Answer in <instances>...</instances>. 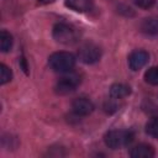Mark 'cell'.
<instances>
[{"label":"cell","instance_id":"cell-1","mask_svg":"<svg viewBox=\"0 0 158 158\" xmlns=\"http://www.w3.org/2000/svg\"><path fill=\"white\" fill-rule=\"evenodd\" d=\"M53 38L62 44H74L79 41L80 38V31L68 23H57L53 26V31H52Z\"/></svg>","mask_w":158,"mask_h":158},{"label":"cell","instance_id":"cell-2","mask_svg":"<svg viewBox=\"0 0 158 158\" xmlns=\"http://www.w3.org/2000/svg\"><path fill=\"white\" fill-rule=\"evenodd\" d=\"M48 64L54 72L68 73L75 65V57L69 52H56L49 56Z\"/></svg>","mask_w":158,"mask_h":158},{"label":"cell","instance_id":"cell-3","mask_svg":"<svg viewBox=\"0 0 158 158\" xmlns=\"http://www.w3.org/2000/svg\"><path fill=\"white\" fill-rule=\"evenodd\" d=\"M133 139V133L127 130H111L104 136L105 144L111 149H118L130 144Z\"/></svg>","mask_w":158,"mask_h":158},{"label":"cell","instance_id":"cell-4","mask_svg":"<svg viewBox=\"0 0 158 158\" xmlns=\"http://www.w3.org/2000/svg\"><path fill=\"white\" fill-rule=\"evenodd\" d=\"M79 84H80V75L77 73H69L68 72L62 78H59L54 89H56L57 94L64 95V94H69V93L74 91Z\"/></svg>","mask_w":158,"mask_h":158},{"label":"cell","instance_id":"cell-5","mask_svg":"<svg viewBox=\"0 0 158 158\" xmlns=\"http://www.w3.org/2000/svg\"><path fill=\"white\" fill-rule=\"evenodd\" d=\"M101 57V49L95 43H84L78 49V58L85 64H94Z\"/></svg>","mask_w":158,"mask_h":158},{"label":"cell","instance_id":"cell-6","mask_svg":"<svg viewBox=\"0 0 158 158\" xmlns=\"http://www.w3.org/2000/svg\"><path fill=\"white\" fill-rule=\"evenodd\" d=\"M148 59H149V56L146 51L137 49L128 56V65L132 70H138L148 63Z\"/></svg>","mask_w":158,"mask_h":158},{"label":"cell","instance_id":"cell-7","mask_svg":"<svg viewBox=\"0 0 158 158\" xmlns=\"http://www.w3.org/2000/svg\"><path fill=\"white\" fill-rule=\"evenodd\" d=\"M72 110L77 116H86L93 112L94 105L89 99L78 98L72 102Z\"/></svg>","mask_w":158,"mask_h":158},{"label":"cell","instance_id":"cell-8","mask_svg":"<svg viewBox=\"0 0 158 158\" xmlns=\"http://www.w3.org/2000/svg\"><path fill=\"white\" fill-rule=\"evenodd\" d=\"M139 30L147 36L158 35V19L157 17H146L139 23Z\"/></svg>","mask_w":158,"mask_h":158},{"label":"cell","instance_id":"cell-9","mask_svg":"<svg viewBox=\"0 0 158 158\" xmlns=\"http://www.w3.org/2000/svg\"><path fill=\"white\" fill-rule=\"evenodd\" d=\"M130 156L132 158H152L154 156V149L149 144L139 143L131 149Z\"/></svg>","mask_w":158,"mask_h":158},{"label":"cell","instance_id":"cell-10","mask_svg":"<svg viewBox=\"0 0 158 158\" xmlns=\"http://www.w3.org/2000/svg\"><path fill=\"white\" fill-rule=\"evenodd\" d=\"M65 6L77 12H88L93 9V0H65Z\"/></svg>","mask_w":158,"mask_h":158},{"label":"cell","instance_id":"cell-11","mask_svg":"<svg viewBox=\"0 0 158 158\" xmlns=\"http://www.w3.org/2000/svg\"><path fill=\"white\" fill-rule=\"evenodd\" d=\"M130 94H131V88L126 84L117 83V84L111 85L110 88V96L112 99H122V98L128 96Z\"/></svg>","mask_w":158,"mask_h":158},{"label":"cell","instance_id":"cell-12","mask_svg":"<svg viewBox=\"0 0 158 158\" xmlns=\"http://www.w3.org/2000/svg\"><path fill=\"white\" fill-rule=\"evenodd\" d=\"M11 47H12V36L7 31L2 30L0 33V48L2 52H9Z\"/></svg>","mask_w":158,"mask_h":158},{"label":"cell","instance_id":"cell-13","mask_svg":"<svg viewBox=\"0 0 158 158\" xmlns=\"http://www.w3.org/2000/svg\"><path fill=\"white\" fill-rule=\"evenodd\" d=\"M144 80L151 85H158V67H152L144 73Z\"/></svg>","mask_w":158,"mask_h":158},{"label":"cell","instance_id":"cell-14","mask_svg":"<svg viewBox=\"0 0 158 158\" xmlns=\"http://www.w3.org/2000/svg\"><path fill=\"white\" fill-rule=\"evenodd\" d=\"M146 132L154 138H158V117L151 118L146 125Z\"/></svg>","mask_w":158,"mask_h":158},{"label":"cell","instance_id":"cell-15","mask_svg":"<svg viewBox=\"0 0 158 158\" xmlns=\"http://www.w3.org/2000/svg\"><path fill=\"white\" fill-rule=\"evenodd\" d=\"M12 79V73L10 70L9 67H6L5 64L0 65V83L1 84H6Z\"/></svg>","mask_w":158,"mask_h":158},{"label":"cell","instance_id":"cell-16","mask_svg":"<svg viewBox=\"0 0 158 158\" xmlns=\"http://www.w3.org/2000/svg\"><path fill=\"white\" fill-rule=\"evenodd\" d=\"M133 4L141 9H149L154 5L156 0H132Z\"/></svg>","mask_w":158,"mask_h":158},{"label":"cell","instance_id":"cell-17","mask_svg":"<svg viewBox=\"0 0 158 158\" xmlns=\"http://www.w3.org/2000/svg\"><path fill=\"white\" fill-rule=\"evenodd\" d=\"M117 104H114L112 101H106L105 102V105H104V109H105V111H107V112H112V111H116L117 110Z\"/></svg>","mask_w":158,"mask_h":158},{"label":"cell","instance_id":"cell-18","mask_svg":"<svg viewBox=\"0 0 158 158\" xmlns=\"http://www.w3.org/2000/svg\"><path fill=\"white\" fill-rule=\"evenodd\" d=\"M40 4H43V5H47V4H52V2H54L56 0H37Z\"/></svg>","mask_w":158,"mask_h":158}]
</instances>
